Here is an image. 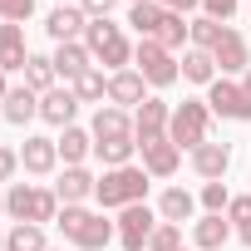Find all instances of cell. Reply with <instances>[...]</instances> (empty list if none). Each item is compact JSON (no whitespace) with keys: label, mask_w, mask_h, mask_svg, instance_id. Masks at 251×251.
I'll return each instance as SVG.
<instances>
[{"label":"cell","mask_w":251,"mask_h":251,"mask_svg":"<svg viewBox=\"0 0 251 251\" xmlns=\"http://www.w3.org/2000/svg\"><path fill=\"white\" fill-rule=\"evenodd\" d=\"M54 222H59L64 241H74V246H84V251H103V246L118 236V226L103 222V212H89V207H64Z\"/></svg>","instance_id":"obj_1"},{"label":"cell","mask_w":251,"mask_h":251,"mask_svg":"<svg viewBox=\"0 0 251 251\" xmlns=\"http://www.w3.org/2000/svg\"><path fill=\"white\" fill-rule=\"evenodd\" d=\"M94 197H99V207H133V202H143L148 197V173L143 168H108L103 177H99V187H94Z\"/></svg>","instance_id":"obj_2"},{"label":"cell","mask_w":251,"mask_h":251,"mask_svg":"<svg viewBox=\"0 0 251 251\" xmlns=\"http://www.w3.org/2000/svg\"><path fill=\"white\" fill-rule=\"evenodd\" d=\"M5 212H10L15 222H35V226H45V222H54V217H59V192H54V187L15 182V187L5 192Z\"/></svg>","instance_id":"obj_3"},{"label":"cell","mask_w":251,"mask_h":251,"mask_svg":"<svg viewBox=\"0 0 251 251\" xmlns=\"http://www.w3.org/2000/svg\"><path fill=\"white\" fill-rule=\"evenodd\" d=\"M207 128H212V108L207 99H182L168 118V143L177 148H202L207 143Z\"/></svg>","instance_id":"obj_4"},{"label":"cell","mask_w":251,"mask_h":251,"mask_svg":"<svg viewBox=\"0 0 251 251\" xmlns=\"http://www.w3.org/2000/svg\"><path fill=\"white\" fill-rule=\"evenodd\" d=\"M84 45H89V54L99 59V64H108L113 74L133 59V45L123 40V30L118 25H108V20H89V30H84Z\"/></svg>","instance_id":"obj_5"},{"label":"cell","mask_w":251,"mask_h":251,"mask_svg":"<svg viewBox=\"0 0 251 251\" xmlns=\"http://www.w3.org/2000/svg\"><path fill=\"white\" fill-rule=\"evenodd\" d=\"M133 64H138V74L153 84V89H168V84H177V59H173V50H163L158 40H138V50H133Z\"/></svg>","instance_id":"obj_6"},{"label":"cell","mask_w":251,"mask_h":251,"mask_svg":"<svg viewBox=\"0 0 251 251\" xmlns=\"http://www.w3.org/2000/svg\"><path fill=\"white\" fill-rule=\"evenodd\" d=\"M207 108L231 123H251V94H246V84H231L226 74L217 84H207Z\"/></svg>","instance_id":"obj_7"},{"label":"cell","mask_w":251,"mask_h":251,"mask_svg":"<svg viewBox=\"0 0 251 251\" xmlns=\"http://www.w3.org/2000/svg\"><path fill=\"white\" fill-rule=\"evenodd\" d=\"M153 231H158V217L148 212V202L123 207V217H118V241H123V251H143V246L153 241Z\"/></svg>","instance_id":"obj_8"},{"label":"cell","mask_w":251,"mask_h":251,"mask_svg":"<svg viewBox=\"0 0 251 251\" xmlns=\"http://www.w3.org/2000/svg\"><path fill=\"white\" fill-rule=\"evenodd\" d=\"M168 118H173V108H168L163 99H143V103L133 108V138H138V148L168 138Z\"/></svg>","instance_id":"obj_9"},{"label":"cell","mask_w":251,"mask_h":251,"mask_svg":"<svg viewBox=\"0 0 251 251\" xmlns=\"http://www.w3.org/2000/svg\"><path fill=\"white\" fill-rule=\"evenodd\" d=\"M212 59H217V69H222V74H246V69H251L246 35L226 25V30H222V40H217V50H212Z\"/></svg>","instance_id":"obj_10"},{"label":"cell","mask_w":251,"mask_h":251,"mask_svg":"<svg viewBox=\"0 0 251 251\" xmlns=\"http://www.w3.org/2000/svg\"><path fill=\"white\" fill-rule=\"evenodd\" d=\"M45 30H50V40H54V45H69V40H84L89 15H84V5H54V10H50V20H45Z\"/></svg>","instance_id":"obj_11"},{"label":"cell","mask_w":251,"mask_h":251,"mask_svg":"<svg viewBox=\"0 0 251 251\" xmlns=\"http://www.w3.org/2000/svg\"><path fill=\"white\" fill-rule=\"evenodd\" d=\"M89 133H94V143H123V138H133V118L123 113L118 103H108V108L94 113V128H89ZM133 143H138V138H133Z\"/></svg>","instance_id":"obj_12"},{"label":"cell","mask_w":251,"mask_h":251,"mask_svg":"<svg viewBox=\"0 0 251 251\" xmlns=\"http://www.w3.org/2000/svg\"><path fill=\"white\" fill-rule=\"evenodd\" d=\"M74 113H79V99H74V89H69V84H64V89L40 94V118H45V123H54V128H69Z\"/></svg>","instance_id":"obj_13"},{"label":"cell","mask_w":251,"mask_h":251,"mask_svg":"<svg viewBox=\"0 0 251 251\" xmlns=\"http://www.w3.org/2000/svg\"><path fill=\"white\" fill-rule=\"evenodd\" d=\"M192 168H197V177H207V182H222V177H226V168H231V148L207 138L202 148H192Z\"/></svg>","instance_id":"obj_14"},{"label":"cell","mask_w":251,"mask_h":251,"mask_svg":"<svg viewBox=\"0 0 251 251\" xmlns=\"http://www.w3.org/2000/svg\"><path fill=\"white\" fill-rule=\"evenodd\" d=\"M94 187H99V177H94V173H84V168H64V173H59V182H54V192H59V202H64V207H84V202L94 197Z\"/></svg>","instance_id":"obj_15"},{"label":"cell","mask_w":251,"mask_h":251,"mask_svg":"<svg viewBox=\"0 0 251 251\" xmlns=\"http://www.w3.org/2000/svg\"><path fill=\"white\" fill-rule=\"evenodd\" d=\"M143 89H148V79H143L138 69H118V74H108V99H113L118 108H138V103L148 99Z\"/></svg>","instance_id":"obj_16"},{"label":"cell","mask_w":251,"mask_h":251,"mask_svg":"<svg viewBox=\"0 0 251 251\" xmlns=\"http://www.w3.org/2000/svg\"><path fill=\"white\" fill-rule=\"evenodd\" d=\"M25 59H30V50H25V30L10 25V20H0V74L25 69Z\"/></svg>","instance_id":"obj_17"},{"label":"cell","mask_w":251,"mask_h":251,"mask_svg":"<svg viewBox=\"0 0 251 251\" xmlns=\"http://www.w3.org/2000/svg\"><path fill=\"white\" fill-rule=\"evenodd\" d=\"M89 59H94V54H89V45H84V40H69V45H59V50H54V74H59L64 84H74L84 69H94Z\"/></svg>","instance_id":"obj_18"},{"label":"cell","mask_w":251,"mask_h":251,"mask_svg":"<svg viewBox=\"0 0 251 251\" xmlns=\"http://www.w3.org/2000/svg\"><path fill=\"white\" fill-rule=\"evenodd\" d=\"M54 163H59L54 138H25V148H20V168H25V173L45 177V173H54Z\"/></svg>","instance_id":"obj_19"},{"label":"cell","mask_w":251,"mask_h":251,"mask_svg":"<svg viewBox=\"0 0 251 251\" xmlns=\"http://www.w3.org/2000/svg\"><path fill=\"white\" fill-rule=\"evenodd\" d=\"M0 113H5V123L25 128V123L40 113V94H35V89H25V84H15V89L5 94V103H0Z\"/></svg>","instance_id":"obj_20"},{"label":"cell","mask_w":251,"mask_h":251,"mask_svg":"<svg viewBox=\"0 0 251 251\" xmlns=\"http://www.w3.org/2000/svg\"><path fill=\"white\" fill-rule=\"evenodd\" d=\"M177 158H182V148L168 143V138H158V143L143 148V173H148V177H173V173H177Z\"/></svg>","instance_id":"obj_21"},{"label":"cell","mask_w":251,"mask_h":251,"mask_svg":"<svg viewBox=\"0 0 251 251\" xmlns=\"http://www.w3.org/2000/svg\"><path fill=\"white\" fill-rule=\"evenodd\" d=\"M54 148H59V158H64V168H79L89 153H94V133H84V128H74V123H69V128L54 138Z\"/></svg>","instance_id":"obj_22"},{"label":"cell","mask_w":251,"mask_h":251,"mask_svg":"<svg viewBox=\"0 0 251 251\" xmlns=\"http://www.w3.org/2000/svg\"><path fill=\"white\" fill-rule=\"evenodd\" d=\"M192 207H197V202H192V192H182V187H168V192L158 197V217L173 222V226H182V222L192 217Z\"/></svg>","instance_id":"obj_23"},{"label":"cell","mask_w":251,"mask_h":251,"mask_svg":"<svg viewBox=\"0 0 251 251\" xmlns=\"http://www.w3.org/2000/svg\"><path fill=\"white\" fill-rule=\"evenodd\" d=\"M226 236H231V222H222V217H202L197 226H192V241H197V251H217V246H226Z\"/></svg>","instance_id":"obj_24"},{"label":"cell","mask_w":251,"mask_h":251,"mask_svg":"<svg viewBox=\"0 0 251 251\" xmlns=\"http://www.w3.org/2000/svg\"><path fill=\"white\" fill-rule=\"evenodd\" d=\"M163 15H168V10L158 5V0H138V5H128V25H133V30H138L143 40H153V35H158Z\"/></svg>","instance_id":"obj_25"},{"label":"cell","mask_w":251,"mask_h":251,"mask_svg":"<svg viewBox=\"0 0 251 251\" xmlns=\"http://www.w3.org/2000/svg\"><path fill=\"white\" fill-rule=\"evenodd\" d=\"M20 74H25V89H35V94H50L54 79H59V74H54V59H45V54H30Z\"/></svg>","instance_id":"obj_26"},{"label":"cell","mask_w":251,"mask_h":251,"mask_svg":"<svg viewBox=\"0 0 251 251\" xmlns=\"http://www.w3.org/2000/svg\"><path fill=\"white\" fill-rule=\"evenodd\" d=\"M5 251H50V246H45V226L15 222V226L5 231Z\"/></svg>","instance_id":"obj_27"},{"label":"cell","mask_w":251,"mask_h":251,"mask_svg":"<svg viewBox=\"0 0 251 251\" xmlns=\"http://www.w3.org/2000/svg\"><path fill=\"white\" fill-rule=\"evenodd\" d=\"M222 20H212V15H197V20H187V40H192V50H217V40H222Z\"/></svg>","instance_id":"obj_28"},{"label":"cell","mask_w":251,"mask_h":251,"mask_svg":"<svg viewBox=\"0 0 251 251\" xmlns=\"http://www.w3.org/2000/svg\"><path fill=\"white\" fill-rule=\"evenodd\" d=\"M182 79H192V84H217V59H212L207 50H187V54H182Z\"/></svg>","instance_id":"obj_29"},{"label":"cell","mask_w":251,"mask_h":251,"mask_svg":"<svg viewBox=\"0 0 251 251\" xmlns=\"http://www.w3.org/2000/svg\"><path fill=\"white\" fill-rule=\"evenodd\" d=\"M69 89H74L79 103H99V99H108V79H103V69H84Z\"/></svg>","instance_id":"obj_30"},{"label":"cell","mask_w":251,"mask_h":251,"mask_svg":"<svg viewBox=\"0 0 251 251\" xmlns=\"http://www.w3.org/2000/svg\"><path fill=\"white\" fill-rule=\"evenodd\" d=\"M153 40H158V45H163V50H177V45H182V40H187V20H182V15H177V10H168V15H163V25H158V35H153Z\"/></svg>","instance_id":"obj_31"},{"label":"cell","mask_w":251,"mask_h":251,"mask_svg":"<svg viewBox=\"0 0 251 251\" xmlns=\"http://www.w3.org/2000/svg\"><path fill=\"white\" fill-rule=\"evenodd\" d=\"M133 138H123V143H94V153L103 158V168H128V158H133Z\"/></svg>","instance_id":"obj_32"},{"label":"cell","mask_w":251,"mask_h":251,"mask_svg":"<svg viewBox=\"0 0 251 251\" xmlns=\"http://www.w3.org/2000/svg\"><path fill=\"white\" fill-rule=\"evenodd\" d=\"M148 251H182V226H173V222H158V231H153Z\"/></svg>","instance_id":"obj_33"},{"label":"cell","mask_w":251,"mask_h":251,"mask_svg":"<svg viewBox=\"0 0 251 251\" xmlns=\"http://www.w3.org/2000/svg\"><path fill=\"white\" fill-rule=\"evenodd\" d=\"M202 207H207L212 217H222V212L231 207V192H226V182H207V187H202Z\"/></svg>","instance_id":"obj_34"},{"label":"cell","mask_w":251,"mask_h":251,"mask_svg":"<svg viewBox=\"0 0 251 251\" xmlns=\"http://www.w3.org/2000/svg\"><path fill=\"white\" fill-rule=\"evenodd\" d=\"M30 15H35V0H0V20L20 25V20H30Z\"/></svg>","instance_id":"obj_35"},{"label":"cell","mask_w":251,"mask_h":251,"mask_svg":"<svg viewBox=\"0 0 251 251\" xmlns=\"http://www.w3.org/2000/svg\"><path fill=\"white\" fill-rule=\"evenodd\" d=\"M202 10H207L212 20H222V25H226V20L236 15V0H202Z\"/></svg>","instance_id":"obj_36"},{"label":"cell","mask_w":251,"mask_h":251,"mask_svg":"<svg viewBox=\"0 0 251 251\" xmlns=\"http://www.w3.org/2000/svg\"><path fill=\"white\" fill-rule=\"evenodd\" d=\"M226 217H231L236 226H246V222H251V197H231V207H226Z\"/></svg>","instance_id":"obj_37"},{"label":"cell","mask_w":251,"mask_h":251,"mask_svg":"<svg viewBox=\"0 0 251 251\" xmlns=\"http://www.w3.org/2000/svg\"><path fill=\"white\" fill-rule=\"evenodd\" d=\"M79 5H84V15H89V20H108V10L118 5V0H79Z\"/></svg>","instance_id":"obj_38"},{"label":"cell","mask_w":251,"mask_h":251,"mask_svg":"<svg viewBox=\"0 0 251 251\" xmlns=\"http://www.w3.org/2000/svg\"><path fill=\"white\" fill-rule=\"evenodd\" d=\"M15 168H20V153H10L5 143H0V182H10V177H15Z\"/></svg>","instance_id":"obj_39"},{"label":"cell","mask_w":251,"mask_h":251,"mask_svg":"<svg viewBox=\"0 0 251 251\" xmlns=\"http://www.w3.org/2000/svg\"><path fill=\"white\" fill-rule=\"evenodd\" d=\"M158 5H163V10H177V15H187V10H197V5H202V0H158Z\"/></svg>","instance_id":"obj_40"},{"label":"cell","mask_w":251,"mask_h":251,"mask_svg":"<svg viewBox=\"0 0 251 251\" xmlns=\"http://www.w3.org/2000/svg\"><path fill=\"white\" fill-rule=\"evenodd\" d=\"M236 231H241V241H246V246H251V222H246V226H236Z\"/></svg>","instance_id":"obj_41"},{"label":"cell","mask_w":251,"mask_h":251,"mask_svg":"<svg viewBox=\"0 0 251 251\" xmlns=\"http://www.w3.org/2000/svg\"><path fill=\"white\" fill-rule=\"evenodd\" d=\"M5 94H10V84H5V74H0V103H5Z\"/></svg>","instance_id":"obj_42"},{"label":"cell","mask_w":251,"mask_h":251,"mask_svg":"<svg viewBox=\"0 0 251 251\" xmlns=\"http://www.w3.org/2000/svg\"><path fill=\"white\" fill-rule=\"evenodd\" d=\"M241 84H246V94H251V69H246V79H241Z\"/></svg>","instance_id":"obj_43"},{"label":"cell","mask_w":251,"mask_h":251,"mask_svg":"<svg viewBox=\"0 0 251 251\" xmlns=\"http://www.w3.org/2000/svg\"><path fill=\"white\" fill-rule=\"evenodd\" d=\"M0 212H5V192H0Z\"/></svg>","instance_id":"obj_44"},{"label":"cell","mask_w":251,"mask_h":251,"mask_svg":"<svg viewBox=\"0 0 251 251\" xmlns=\"http://www.w3.org/2000/svg\"><path fill=\"white\" fill-rule=\"evenodd\" d=\"M0 251H5V231H0Z\"/></svg>","instance_id":"obj_45"},{"label":"cell","mask_w":251,"mask_h":251,"mask_svg":"<svg viewBox=\"0 0 251 251\" xmlns=\"http://www.w3.org/2000/svg\"><path fill=\"white\" fill-rule=\"evenodd\" d=\"M50 251H64V246H50Z\"/></svg>","instance_id":"obj_46"},{"label":"cell","mask_w":251,"mask_h":251,"mask_svg":"<svg viewBox=\"0 0 251 251\" xmlns=\"http://www.w3.org/2000/svg\"><path fill=\"white\" fill-rule=\"evenodd\" d=\"M128 5H138V0H128Z\"/></svg>","instance_id":"obj_47"},{"label":"cell","mask_w":251,"mask_h":251,"mask_svg":"<svg viewBox=\"0 0 251 251\" xmlns=\"http://www.w3.org/2000/svg\"><path fill=\"white\" fill-rule=\"evenodd\" d=\"M59 5H69V0H59Z\"/></svg>","instance_id":"obj_48"}]
</instances>
